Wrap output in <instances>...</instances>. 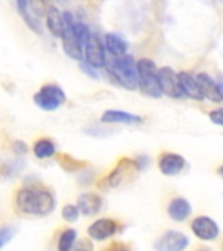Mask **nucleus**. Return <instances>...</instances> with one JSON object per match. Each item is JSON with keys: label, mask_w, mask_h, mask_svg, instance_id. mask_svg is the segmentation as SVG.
I'll use <instances>...</instances> for the list:
<instances>
[{"label": "nucleus", "mask_w": 223, "mask_h": 251, "mask_svg": "<svg viewBox=\"0 0 223 251\" xmlns=\"http://www.w3.org/2000/svg\"><path fill=\"white\" fill-rule=\"evenodd\" d=\"M16 207L27 216H47L54 211L55 199L52 194L43 188H22L17 192Z\"/></svg>", "instance_id": "obj_1"}, {"label": "nucleus", "mask_w": 223, "mask_h": 251, "mask_svg": "<svg viewBox=\"0 0 223 251\" xmlns=\"http://www.w3.org/2000/svg\"><path fill=\"white\" fill-rule=\"evenodd\" d=\"M106 68L116 84L128 90L137 89V86H138L137 62L133 60L131 55L111 59L106 63Z\"/></svg>", "instance_id": "obj_2"}, {"label": "nucleus", "mask_w": 223, "mask_h": 251, "mask_svg": "<svg viewBox=\"0 0 223 251\" xmlns=\"http://www.w3.org/2000/svg\"><path fill=\"white\" fill-rule=\"evenodd\" d=\"M156 63L148 58H142L137 62L138 88L145 96L152 98L162 97V88L159 82V74Z\"/></svg>", "instance_id": "obj_3"}, {"label": "nucleus", "mask_w": 223, "mask_h": 251, "mask_svg": "<svg viewBox=\"0 0 223 251\" xmlns=\"http://www.w3.org/2000/svg\"><path fill=\"white\" fill-rule=\"evenodd\" d=\"M35 105L46 111H54L66 102V93L54 84L42 86L34 96Z\"/></svg>", "instance_id": "obj_4"}, {"label": "nucleus", "mask_w": 223, "mask_h": 251, "mask_svg": "<svg viewBox=\"0 0 223 251\" xmlns=\"http://www.w3.org/2000/svg\"><path fill=\"white\" fill-rule=\"evenodd\" d=\"M64 19H66L67 23V30L63 35V50L66 52L69 58L74 59V60H82V56H84V49L81 47V45L77 42V39L74 37L73 33V16L70 15L69 12H64Z\"/></svg>", "instance_id": "obj_5"}, {"label": "nucleus", "mask_w": 223, "mask_h": 251, "mask_svg": "<svg viewBox=\"0 0 223 251\" xmlns=\"http://www.w3.org/2000/svg\"><path fill=\"white\" fill-rule=\"evenodd\" d=\"M189 239L184 233L176 230H167L160 235L154 243L156 251H185Z\"/></svg>", "instance_id": "obj_6"}, {"label": "nucleus", "mask_w": 223, "mask_h": 251, "mask_svg": "<svg viewBox=\"0 0 223 251\" xmlns=\"http://www.w3.org/2000/svg\"><path fill=\"white\" fill-rule=\"evenodd\" d=\"M43 4L33 3V1H17V11L21 15L22 20L25 21L27 26L37 34H42V24L39 21V17H42L45 13L43 11H39V7Z\"/></svg>", "instance_id": "obj_7"}, {"label": "nucleus", "mask_w": 223, "mask_h": 251, "mask_svg": "<svg viewBox=\"0 0 223 251\" xmlns=\"http://www.w3.org/2000/svg\"><path fill=\"white\" fill-rule=\"evenodd\" d=\"M84 55H85L86 64L95 68H102L106 67V49L98 35H91V38L88 42V45L84 49Z\"/></svg>", "instance_id": "obj_8"}, {"label": "nucleus", "mask_w": 223, "mask_h": 251, "mask_svg": "<svg viewBox=\"0 0 223 251\" xmlns=\"http://www.w3.org/2000/svg\"><path fill=\"white\" fill-rule=\"evenodd\" d=\"M159 82L162 88V93L172 98L184 97L183 90L179 82V75L170 67H162L159 71Z\"/></svg>", "instance_id": "obj_9"}, {"label": "nucleus", "mask_w": 223, "mask_h": 251, "mask_svg": "<svg viewBox=\"0 0 223 251\" xmlns=\"http://www.w3.org/2000/svg\"><path fill=\"white\" fill-rule=\"evenodd\" d=\"M193 234L201 241H214L219 234L218 224L209 216H199L191 224Z\"/></svg>", "instance_id": "obj_10"}, {"label": "nucleus", "mask_w": 223, "mask_h": 251, "mask_svg": "<svg viewBox=\"0 0 223 251\" xmlns=\"http://www.w3.org/2000/svg\"><path fill=\"white\" fill-rule=\"evenodd\" d=\"M138 170V166L136 164V160H129V158H121L119 161L117 166L112 170L107 178V183L110 187H117L123 183V180L128 179L132 176L133 172Z\"/></svg>", "instance_id": "obj_11"}, {"label": "nucleus", "mask_w": 223, "mask_h": 251, "mask_svg": "<svg viewBox=\"0 0 223 251\" xmlns=\"http://www.w3.org/2000/svg\"><path fill=\"white\" fill-rule=\"evenodd\" d=\"M117 223L112 219H99L88 227V234L95 241H105L111 238L117 231Z\"/></svg>", "instance_id": "obj_12"}, {"label": "nucleus", "mask_w": 223, "mask_h": 251, "mask_svg": "<svg viewBox=\"0 0 223 251\" xmlns=\"http://www.w3.org/2000/svg\"><path fill=\"white\" fill-rule=\"evenodd\" d=\"M158 168L163 176H178L185 168V160H184L183 156H180L178 153L166 152L159 157Z\"/></svg>", "instance_id": "obj_13"}, {"label": "nucleus", "mask_w": 223, "mask_h": 251, "mask_svg": "<svg viewBox=\"0 0 223 251\" xmlns=\"http://www.w3.org/2000/svg\"><path fill=\"white\" fill-rule=\"evenodd\" d=\"M196 80L199 82L200 89L202 93L203 98H207L211 102H222L223 97L221 90H219L218 82L214 81L213 77H210L209 75L205 72H201L196 76Z\"/></svg>", "instance_id": "obj_14"}, {"label": "nucleus", "mask_w": 223, "mask_h": 251, "mask_svg": "<svg viewBox=\"0 0 223 251\" xmlns=\"http://www.w3.org/2000/svg\"><path fill=\"white\" fill-rule=\"evenodd\" d=\"M167 213L171 217V220H174L176 223H183L191 216L192 205L185 198L178 196L168 203Z\"/></svg>", "instance_id": "obj_15"}, {"label": "nucleus", "mask_w": 223, "mask_h": 251, "mask_svg": "<svg viewBox=\"0 0 223 251\" xmlns=\"http://www.w3.org/2000/svg\"><path fill=\"white\" fill-rule=\"evenodd\" d=\"M47 26L55 37L63 38L67 30V23L64 15L59 11L58 8L51 5L47 8Z\"/></svg>", "instance_id": "obj_16"}, {"label": "nucleus", "mask_w": 223, "mask_h": 251, "mask_svg": "<svg viewBox=\"0 0 223 251\" xmlns=\"http://www.w3.org/2000/svg\"><path fill=\"white\" fill-rule=\"evenodd\" d=\"M101 121L103 123H121V125H138L142 122V118L136 114L127 113L121 110H107L102 115Z\"/></svg>", "instance_id": "obj_17"}, {"label": "nucleus", "mask_w": 223, "mask_h": 251, "mask_svg": "<svg viewBox=\"0 0 223 251\" xmlns=\"http://www.w3.org/2000/svg\"><path fill=\"white\" fill-rule=\"evenodd\" d=\"M77 207L85 216L97 215L102 208V198L95 192H85L78 198Z\"/></svg>", "instance_id": "obj_18"}, {"label": "nucleus", "mask_w": 223, "mask_h": 251, "mask_svg": "<svg viewBox=\"0 0 223 251\" xmlns=\"http://www.w3.org/2000/svg\"><path fill=\"white\" fill-rule=\"evenodd\" d=\"M178 75H179V82L181 90H183L184 97H189L192 100H196V101H202L203 96L201 93V89H200L199 82H197L196 77H193L188 72H180Z\"/></svg>", "instance_id": "obj_19"}, {"label": "nucleus", "mask_w": 223, "mask_h": 251, "mask_svg": "<svg viewBox=\"0 0 223 251\" xmlns=\"http://www.w3.org/2000/svg\"><path fill=\"white\" fill-rule=\"evenodd\" d=\"M105 49L112 55L113 58H121V56L127 55L128 43L125 42L120 35L110 33V34H106L105 37Z\"/></svg>", "instance_id": "obj_20"}, {"label": "nucleus", "mask_w": 223, "mask_h": 251, "mask_svg": "<svg viewBox=\"0 0 223 251\" xmlns=\"http://www.w3.org/2000/svg\"><path fill=\"white\" fill-rule=\"evenodd\" d=\"M55 151H56L55 144L50 139H39L33 147V152H34L35 157H38L41 160L54 156Z\"/></svg>", "instance_id": "obj_21"}, {"label": "nucleus", "mask_w": 223, "mask_h": 251, "mask_svg": "<svg viewBox=\"0 0 223 251\" xmlns=\"http://www.w3.org/2000/svg\"><path fill=\"white\" fill-rule=\"evenodd\" d=\"M77 233L74 229H67L62 233L58 242V251H72L76 245Z\"/></svg>", "instance_id": "obj_22"}, {"label": "nucleus", "mask_w": 223, "mask_h": 251, "mask_svg": "<svg viewBox=\"0 0 223 251\" xmlns=\"http://www.w3.org/2000/svg\"><path fill=\"white\" fill-rule=\"evenodd\" d=\"M73 33L74 37L77 39V42L81 45L82 49H85V46L88 45V42L91 38V34H90L89 27L86 26L84 23H74L73 24Z\"/></svg>", "instance_id": "obj_23"}, {"label": "nucleus", "mask_w": 223, "mask_h": 251, "mask_svg": "<svg viewBox=\"0 0 223 251\" xmlns=\"http://www.w3.org/2000/svg\"><path fill=\"white\" fill-rule=\"evenodd\" d=\"M21 169H22V161H11V162H7L5 165H3L1 176H5V178H11V176H15L16 173H19Z\"/></svg>", "instance_id": "obj_24"}, {"label": "nucleus", "mask_w": 223, "mask_h": 251, "mask_svg": "<svg viewBox=\"0 0 223 251\" xmlns=\"http://www.w3.org/2000/svg\"><path fill=\"white\" fill-rule=\"evenodd\" d=\"M63 219L66 221H69V223H74L77 221L78 216H80V209H78L77 205H73V204H68L66 207L63 208Z\"/></svg>", "instance_id": "obj_25"}, {"label": "nucleus", "mask_w": 223, "mask_h": 251, "mask_svg": "<svg viewBox=\"0 0 223 251\" xmlns=\"http://www.w3.org/2000/svg\"><path fill=\"white\" fill-rule=\"evenodd\" d=\"M13 235H15V229H12V227H0V250L7 243L11 242Z\"/></svg>", "instance_id": "obj_26"}, {"label": "nucleus", "mask_w": 223, "mask_h": 251, "mask_svg": "<svg viewBox=\"0 0 223 251\" xmlns=\"http://www.w3.org/2000/svg\"><path fill=\"white\" fill-rule=\"evenodd\" d=\"M209 118H210V121L213 122L214 125L223 127V107L210 111V113H209Z\"/></svg>", "instance_id": "obj_27"}, {"label": "nucleus", "mask_w": 223, "mask_h": 251, "mask_svg": "<svg viewBox=\"0 0 223 251\" xmlns=\"http://www.w3.org/2000/svg\"><path fill=\"white\" fill-rule=\"evenodd\" d=\"M72 251H93V243L88 239H82L77 245H74Z\"/></svg>", "instance_id": "obj_28"}, {"label": "nucleus", "mask_w": 223, "mask_h": 251, "mask_svg": "<svg viewBox=\"0 0 223 251\" xmlns=\"http://www.w3.org/2000/svg\"><path fill=\"white\" fill-rule=\"evenodd\" d=\"M13 151H15L19 156H22L23 153H26L27 148H26V144L22 143V141H16L15 144H13Z\"/></svg>", "instance_id": "obj_29"}, {"label": "nucleus", "mask_w": 223, "mask_h": 251, "mask_svg": "<svg viewBox=\"0 0 223 251\" xmlns=\"http://www.w3.org/2000/svg\"><path fill=\"white\" fill-rule=\"evenodd\" d=\"M81 68L84 71H85L86 74L89 75L90 77H93V78H98V75L95 74V71H94L93 67H90L89 64H86V63H82L81 64Z\"/></svg>", "instance_id": "obj_30"}, {"label": "nucleus", "mask_w": 223, "mask_h": 251, "mask_svg": "<svg viewBox=\"0 0 223 251\" xmlns=\"http://www.w3.org/2000/svg\"><path fill=\"white\" fill-rule=\"evenodd\" d=\"M106 251H129V249H127L124 245H112L109 250Z\"/></svg>", "instance_id": "obj_31"}, {"label": "nucleus", "mask_w": 223, "mask_h": 251, "mask_svg": "<svg viewBox=\"0 0 223 251\" xmlns=\"http://www.w3.org/2000/svg\"><path fill=\"white\" fill-rule=\"evenodd\" d=\"M218 86H219V90H221V93H222V97H223V77L219 78Z\"/></svg>", "instance_id": "obj_32"}, {"label": "nucleus", "mask_w": 223, "mask_h": 251, "mask_svg": "<svg viewBox=\"0 0 223 251\" xmlns=\"http://www.w3.org/2000/svg\"><path fill=\"white\" fill-rule=\"evenodd\" d=\"M217 173H218L219 176H221L223 178V165H222V166H219L218 170H217Z\"/></svg>", "instance_id": "obj_33"}, {"label": "nucleus", "mask_w": 223, "mask_h": 251, "mask_svg": "<svg viewBox=\"0 0 223 251\" xmlns=\"http://www.w3.org/2000/svg\"><path fill=\"white\" fill-rule=\"evenodd\" d=\"M201 251H207V250H201Z\"/></svg>", "instance_id": "obj_34"}]
</instances>
